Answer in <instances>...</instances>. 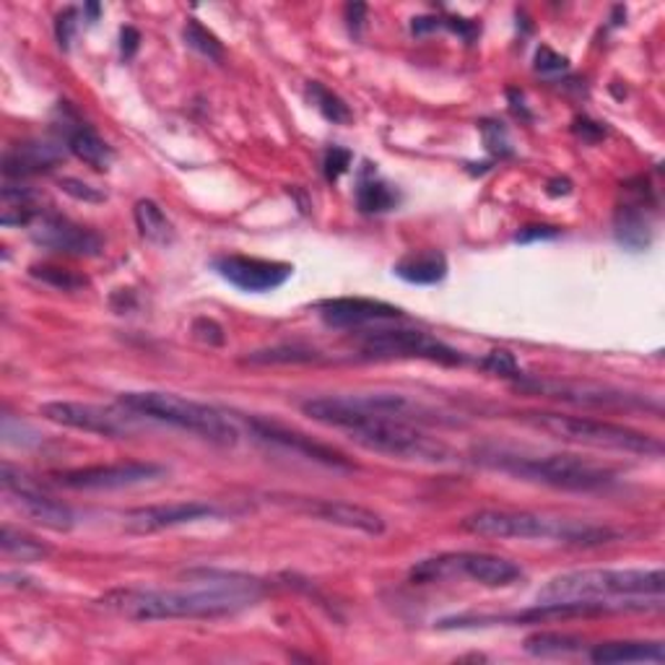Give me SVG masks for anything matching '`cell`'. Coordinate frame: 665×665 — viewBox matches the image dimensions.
I'll use <instances>...</instances> for the list:
<instances>
[{"mask_svg": "<svg viewBox=\"0 0 665 665\" xmlns=\"http://www.w3.org/2000/svg\"><path fill=\"white\" fill-rule=\"evenodd\" d=\"M395 276L405 284L432 286L448 276V257L440 250H421V253H409L393 265Z\"/></svg>", "mask_w": 665, "mask_h": 665, "instance_id": "obj_23", "label": "cell"}, {"mask_svg": "<svg viewBox=\"0 0 665 665\" xmlns=\"http://www.w3.org/2000/svg\"><path fill=\"white\" fill-rule=\"evenodd\" d=\"M0 549H3L6 559L19 561V565H35V561L50 557V546L11 526H3L0 530Z\"/></svg>", "mask_w": 665, "mask_h": 665, "instance_id": "obj_27", "label": "cell"}, {"mask_svg": "<svg viewBox=\"0 0 665 665\" xmlns=\"http://www.w3.org/2000/svg\"><path fill=\"white\" fill-rule=\"evenodd\" d=\"M117 403L138 413V417L183 429V432H190L211 444H218V448H234L239 440L237 424L224 411L208 403L190 401V398L159 393V390H140V393H123Z\"/></svg>", "mask_w": 665, "mask_h": 665, "instance_id": "obj_6", "label": "cell"}, {"mask_svg": "<svg viewBox=\"0 0 665 665\" xmlns=\"http://www.w3.org/2000/svg\"><path fill=\"white\" fill-rule=\"evenodd\" d=\"M183 588H117L99 598V606L130 622L218 619L255 606L265 596L257 577L224 569H193Z\"/></svg>", "mask_w": 665, "mask_h": 665, "instance_id": "obj_1", "label": "cell"}, {"mask_svg": "<svg viewBox=\"0 0 665 665\" xmlns=\"http://www.w3.org/2000/svg\"><path fill=\"white\" fill-rule=\"evenodd\" d=\"M62 146L52 140H23V144L8 146L3 154V175L8 179H23L31 175L50 172L62 162Z\"/></svg>", "mask_w": 665, "mask_h": 665, "instance_id": "obj_21", "label": "cell"}, {"mask_svg": "<svg viewBox=\"0 0 665 665\" xmlns=\"http://www.w3.org/2000/svg\"><path fill=\"white\" fill-rule=\"evenodd\" d=\"M78 29V11L76 8H66V11L58 13V21H55V37H58V45L62 50H68L70 42H74Z\"/></svg>", "mask_w": 665, "mask_h": 665, "instance_id": "obj_36", "label": "cell"}, {"mask_svg": "<svg viewBox=\"0 0 665 665\" xmlns=\"http://www.w3.org/2000/svg\"><path fill=\"white\" fill-rule=\"evenodd\" d=\"M359 354L364 359H378V362H388V359H421V362H434L444 366L463 364L466 359L458 349L448 346V343L434 339L424 331H405V327H380V331L364 333L359 339Z\"/></svg>", "mask_w": 665, "mask_h": 665, "instance_id": "obj_9", "label": "cell"}, {"mask_svg": "<svg viewBox=\"0 0 665 665\" xmlns=\"http://www.w3.org/2000/svg\"><path fill=\"white\" fill-rule=\"evenodd\" d=\"M307 94L312 99V105L317 107V113L325 117V120H331L333 125H346L351 123V109L346 101H343L339 94H333L331 89H325L320 81H310L307 86Z\"/></svg>", "mask_w": 665, "mask_h": 665, "instance_id": "obj_30", "label": "cell"}, {"mask_svg": "<svg viewBox=\"0 0 665 665\" xmlns=\"http://www.w3.org/2000/svg\"><path fill=\"white\" fill-rule=\"evenodd\" d=\"M323 167H325V177L331 179V183H335V179H339L343 172L351 167V151H346V148H339V146L327 148Z\"/></svg>", "mask_w": 665, "mask_h": 665, "instance_id": "obj_38", "label": "cell"}, {"mask_svg": "<svg viewBox=\"0 0 665 665\" xmlns=\"http://www.w3.org/2000/svg\"><path fill=\"white\" fill-rule=\"evenodd\" d=\"M665 575L653 569H577L538 590V604H593L614 612H658Z\"/></svg>", "mask_w": 665, "mask_h": 665, "instance_id": "obj_3", "label": "cell"}, {"mask_svg": "<svg viewBox=\"0 0 665 665\" xmlns=\"http://www.w3.org/2000/svg\"><path fill=\"white\" fill-rule=\"evenodd\" d=\"M222 510L208 502H172V505H148L136 507V510L125 512V528L130 534H159V530L190 526V522H201L208 518H218Z\"/></svg>", "mask_w": 665, "mask_h": 665, "instance_id": "obj_16", "label": "cell"}, {"mask_svg": "<svg viewBox=\"0 0 665 665\" xmlns=\"http://www.w3.org/2000/svg\"><path fill=\"white\" fill-rule=\"evenodd\" d=\"M476 460L515 479L565 491H598L616 481L608 466L573 452H526L510 448H479Z\"/></svg>", "mask_w": 665, "mask_h": 665, "instance_id": "obj_4", "label": "cell"}, {"mask_svg": "<svg viewBox=\"0 0 665 665\" xmlns=\"http://www.w3.org/2000/svg\"><path fill=\"white\" fill-rule=\"evenodd\" d=\"M442 27H444V21L440 19V16H419V19H413L411 31L417 37H424V35H429V31H437Z\"/></svg>", "mask_w": 665, "mask_h": 665, "instance_id": "obj_42", "label": "cell"}, {"mask_svg": "<svg viewBox=\"0 0 665 665\" xmlns=\"http://www.w3.org/2000/svg\"><path fill=\"white\" fill-rule=\"evenodd\" d=\"M627 193L632 198L616 208L614 232L619 245L632 250V253H643L653 242V193L645 179H639V187L629 183Z\"/></svg>", "mask_w": 665, "mask_h": 665, "instance_id": "obj_17", "label": "cell"}, {"mask_svg": "<svg viewBox=\"0 0 665 665\" xmlns=\"http://www.w3.org/2000/svg\"><path fill=\"white\" fill-rule=\"evenodd\" d=\"M250 427H253L257 440L276 444V448L292 450V452H296V456L315 460V463H323L327 468H341V471H354L356 468L346 456H343L341 450L331 448V444L312 440V437L302 434V432H294V429H289V427H281V424H276V421L253 419L250 421Z\"/></svg>", "mask_w": 665, "mask_h": 665, "instance_id": "obj_19", "label": "cell"}, {"mask_svg": "<svg viewBox=\"0 0 665 665\" xmlns=\"http://www.w3.org/2000/svg\"><path fill=\"white\" fill-rule=\"evenodd\" d=\"M590 661L598 665L614 663H665L663 643H645V639H627V643H604L590 651Z\"/></svg>", "mask_w": 665, "mask_h": 665, "instance_id": "obj_24", "label": "cell"}, {"mask_svg": "<svg viewBox=\"0 0 665 665\" xmlns=\"http://www.w3.org/2000/svg\"><path fill=\"white\" fill-rule=\"evenodd\" d=\"M84 11H86V13H89V16H91V19H97V16H99V6H97V3H89V6H86V8H84Z\"/></svg>", "mask_w": 665, "mask_h": 665, "instance_id": "obj_46", "label": "cell"}, {"mask_svg": "<svg viewBox=\"0 0 665 665\" xmlns=\"http://www.w3.org/2000/svg\"><path fill=\"white\" fill-rule=\"evenodd\" d=\"M58 185L62 193L70 195V198L84 201V203H105V198H107L105 193L97 190V187L89 183H81V179H76V177H62Z\"/></svg>", "mask_w": 665, "mask_h": 665, "instance_id": "obj_35", "label": "cell"}, {"mask_svg": "<svg viewBox=\"0 0 665 665\" xmlns=\"http://www.w3.org/2000/svg\"><path fill=\"white\" fill-rule=\"evenodd\" d=\"M536 70L538 74H561V70H567V58H561L551 50V47H538L536 52Z\"/></svg>", "mask_w": 665, "mask_h": 665, "instance_id": "obj_39", "label": "cell"}, {"mask_svg": "<svg viewBox=\"0 0 665 665\" xmlns=\"http://www.w3.org/2000/svg\"><path fill=\"white\" fill-rule=\"evenodd\" d=\"M167 476V468L148 460H125V463H107V466H86L74 468V471L58 473V483L74 491H115L130 489L140 483L159 481Z\"/></svg>", "mask_w": 665, "mask_h": 665, "instance_id": "obj_12", "label": "cell"}, {"mask_svg": "<svg viewBox=\"0 0 665 665\" xmlns=\"http://www.w3.org/2000/svg\"><path fill=\"white\" fill-rule=\"evenodd\" d=\"M450 577H468V580L483 585V588L499 590L518 585L526 573L512 559L497 557V554L483 551H460V554H440V557L419 561L411 569L413 583H434L450 580Z\"/></svg>", "mask_w": 665, "mask_h": 665, "instance_id": "obj_8", "label": "cell"}, {"mask_svg": "<svg viewBox=\"0 0 665 665\" xmlns=\"http://www.w3.org/2000/svg\"><path fill=\"white\" fill-rule=\"evenodd\" d=\"M183 37H185L187 47H193V50L201 52L203 58H208L211 62H224V45L218 42V37L214 35V31H208L201 21H195V19L187 21L183 29Z\"/></svg>", "mask_w": 665, "mask_h": 665, "instance_id": "obj_31", "label": "cell"}, {"mask_svg": "<svg viewBox=\"0 0 665 665\" xmlns=\"http://www.w3.org/2000/svg\"><path fill=\"white\" fill-rule=\"evenodd\" d=\"M585 647V639L567 632H536L526 639V653L538 658H557V655H573Z\"/></svg>", "mask_w": 665, "mask_h": 665, "instance_id": "obj_28", "label": "cell"}, {"mask_svg": "<svg viewBox=\"0 0 665 665\" xmlns=\"http://www.w3.org/2000/svg\"><path fill=\"white\" fill-rule=\"evenodd\" d=\"M481 130H483V138H487V146L491 148L495 154H510V144H507V136L505 130L499 128L497 123H481Z\"/></svg>", "mask_w": 665, "mask_h": 665, "instance_id": "obj_40", "label": "cell"}, {"mask_svg": "<svg viewBox=\"0 0 665 665\" xmlns=\"http://www.w3.org/2000/svg\"><path fill=\"white\" fill-rule=\"evenodd\" d=\"M31 239L35 245L52 250V253L70 257H97L105 250V242L89 226L70 222L60 214H42L31 224Z\"/></svg>", "mask_w": 665, "mask_h": 665, "instance_id": "obj_14", "label": "cell"}, {"mask_svg": "<svg viewBox=\"0 0 665 665\" xmlns=\"http://www.w3.org/2000/svg\"><path fill=\"white\" fill-rule=\"evenodd\" d=\"M356 203L364 214H385V211H393L398 206V193L378 177H364L359 183Z\"/></svg>", "mask_w": 665, "mask_h": 665, "instance_id": "obj_29", "label": "cell"}, {"mask_svg": "<svg viewBox=\"0 0 665 665\" xmlns=\"http://www.w3.org/2000/svg\"><path fill=\"white\" fill-rule=\"evenodd\" d=\"M0 201H3V208H0V224L3 226H31L42 216V211L37 208V193L23 185H6Z\"/></svg>", "mask_w": 665, "mask_h": 665, "instance_id": "obj_25", "label": "cell"}, {"mask_svg": "<svg viewBox=\"0 0 665 665\" xmlns=\"http://www.w3.org/2000/svg\"><path fill=\"white\" fill-rule=\"evenodd\" d=\"M463 530L481 538H520V541H559L569 546H600L619 538V530L596 522L546 518L526 510H479L463 520Z\"/></svg>", "mask_w": 665, "mask_h": 665, "instance_id": "obj_5", "label": "cell"}, {"mask_svg": "<svg viewBox=\"0 0 665 665\" xmlns=\"http://www.w3.org/2000/svg\"><path fill=\"white\" fill-rule=\"evenodd\" d=\"M133 216H136V226H138L140 237H144L146 242H151V245H159V247H167L175 242V226H172L167 214L159 208V203H154L148 198L138 201Z\"/></svg>", "mask_w": 665, "mask_h": 665, "instance_id": "obj_26", "label": "cell"}, {"mask_svg": "<svg viewBox=\"0 0 665 665\" xmlns=\"http://www.w3.org/2000/svg\"><path fill=\"white\" fill-rule=\"evenodd\" d=\"M518 388L528 393L554 398V401H567L575 405H598V409H627L637 401L635 395L619 393V390L590 385V382H561V380H518Z\"/></svg>", "mask_w": 665, "mask_h": 665, "instance_id": "obj_20", "label": "cell"}, {"mask_svg": "<svg viewBox=\"0 0 665 665\" xmlns=\"http://www.w3.org/2000/svg\"><path fill=\"white\" fill-rule=\"evenodd\" d=\"M39 417L52 421V424L76 429V432L109 437V440H123L138 432V413H133L125 405H97L78 401H50L39 405Z\"/></svg>", "mask_w": 665, "mask_h": 665, "instance_id": "obj_10", "label": "cell"}, {"mask_svg": "<svg viewBox=\"0 0 665 665\" xmlns=\"http://www.w3.org/2000/svg\"><path fill=\"white\" fill-rule=\"evenodd\" d=\"M138 42H140L138 29L125 27V29L120 31V47H123V55H125V58H133V55H136Z\"/></svg>", "mask_w": 665, "mask_h": 665, "instance_id": "obj_43", "label": "cell"}, {"mask_svg": "<svg viewBox=\"0 0 665 665\" xmlns=\"http://www.w3.org/2000/svg\"><path fill=\"white\" fill-rule=\"evenodd\" d=\"M481 370L489 372V374H497V378L520 380L518 359H515V354H510V351H507V349L489 351V354L481 359Z\"/></svg>", "mask_w": 665, "mask_h": 665, "instance_id": "obj_34", "label": "cell"}, {"mask_svg": "<svg viewBox=\"0 0 665 665\" xmlns=\"http://www.w3.org/2000/svg\"><path fill=\"white\" fill-rule=\"evenodd\" d=\"M276 505H284L289 510L307 515L327 522V526H339L349 530H362L366 536L385 534V520L374 510H366L362 505L343 502V499H317V497H296V495H273Z\"/></svg>", "mask_w": 665, "mask_h": 665, "instance_id": "obj_13", "label": "cell"}, {"mask_svg": "<svg viewBox=\"0 0 665 665\" xmlns=\"http://www.w3.org/2000/svg\"><path fill=\"white\" fill-rule=\"evenodd\" d=\"M364 16H366V6L364 3H349L346 6V21H349V29L354 31V35L362 31Z\"/></svg>", "mask_w": 665, "mask_h": 665, "instance_id": "obj_44", "label": "cell"}, {"mask_svg": "<svg viewBox=\"0 0 665 665\" xmlns=\"http://www.w3.org/2000/svg\"><path fill=\"white\" fill-rule=\"evenodd\" d=\"M304 417H310L317 424L339 429L359 448L378 452V456L411 460V463L440 466L450 463L452 450L440 437L427 434L417 424L382 417L364 405L356 403L354 395H325L310 398L302 403Z\"/></svg>", "mask_w": 665, "mask_h": 665, "instance_id": "obj_2", "label": "cell"}, {"mask_svg": "<svg viewBox=\"0 0 665 665\" xmlns=\"http://www.w3.org/2000/svg\"><path fill=\"white\" fill-rule=\"evenodd\" d=\"M214 268L226 284L250 294H265L276 292L292 278L294 268L289 263L278 261H263V257H247V255H224L216 257Z\"/></svg>", "mask_w": 665, "mask_h": 665, "instance_id": "obj_15", "label": "cell"}, {"mask_svg": "<svg viewBox=\"0 0 665 665\" xmlns=\"http://www.w3.org/2000/svg\"><path fill=\"white\" fill-rule=\"evenodd\" d=\"M526 424L549 432L557 440L583 444V448L629 452V456H663V442L658 437L639 432V429L614 424V421L590 419V417H567V413L551 411H528L520 413Z\"/></svg>", "mask_w": 665, "mask_h": 665, "instance_id": "obj_7", "label": "cell"}, {"mask_svg": "<svg viewBox=\"0 0 665 665\" xmlns=\"http://www.w3.org/2000/svg\"><path fill=\"white\" fill-rule=\"evenodd\" d=\"M193 333H195V339L198 341H203V343H208V346H222V343L226 341V335H224V327L216 323V320H211V317H198L193 323Z\"/></svg>", "mask_w": 665, "mask_h": 665, "instance_id": "obj_37", "label": "cell"}, {"mask_svg": "<svg viewBox=\"0 0 665 665\" xmlns=\"http://www.w3.org/2000/svg\"><path fill=\"white\" fill-rule=\"evenodd\" d=\"M245 362L250 364H304L317 362V351L300 349V346H276L265 351H253Z\"/></svg>", "mask_w": 665, "mask_h": 665, "instance_id": "obj_33", "label": "cell"}, {"mask_svg": "<svg viewBox=\"0 0 665 665\" xmlns=\"http://www.w3.org/2000/svg\"><path fill=\"white\" fill-rule=\"evenodd\" d=\"M31 276L47 286L58 289V292H84L89 286V278L70 268H60V265H35Z\"/></svg>", "mask_w": 665, "mask_h": 665, "instance_id": "obj_32", "label": "cell"}, {"mask_svg": "<svg viewBox=\"0 0 665 665\" xmlns=\"http://www.w3.org/2000/svg\"><path fill=\"white\" fill-rule=\"evenodd\" d=\"M66 148L94 172H107L115 162L113 146L97 130H91L89 125L78 120L66 128Z\"/></svg>", "mask_w": 665, "mask_h": 665, "instance_id": "obj_22", "label": "cell"}, {"mask_svg": "<svg viewBox=\"0 0 665 665\" xmlns=\"http://www.w3.org/2000/svg\"><path fill=\"white\" fill-rule=\"evenodd\" d=\"M317 315L327 327L339 331H356V327L390 323L401 320L403 312L393 304L380 300H364V296H339L317 304Z\"/></svg>", "mask_w": 665, "mask_h": 665, "instance_id": "obj_18", "label": "cell"}, {"mask_svg": "<svg viewBox=\"0 0 665 665\" xmlns=\"http://www.w3.org/2000/svg\"><path fill=\"white\" fill-rule=\"evenodd\" d=\"M575 133H577V136H583L585 140H598L606 130L600 128L598 123H590V120H585V117H583V120L575 123Z\"/></svg>", "mask_w": 665, "mask_h": 665, "instance_id": "obj_45", "label": "cell"}, {"mask_svg": "<svg viewBox=\"0 0 665 665\" xmlns=\"http://www.w3.org/2000/svg\"><path fill=\"white\" fill-rule=\"evenodd\" d=\"M0 483H3L6 497L11 499L21 510V515H27L35 526L55 530V534H68V530L76 526V515L68 505L45 495L27 473H21L19 468H13L11 463H3V468H0Z\"/></svg>", "mask_w": 665, "mask_h": 665, "instance_id": "obj_11", "label": "cell"}, {"mask_svg": "<svg viewBox=\"0 0 665 665\" xmlns=\"http://www.w3.org/2000/svg\"><path fill=\"white\" fill-rule=\"evenodd\" d=\"M554 237H559V229H554V226H526V229H520V234L515 239L534 242V239H554Z\"/></svg>", "mask_w": 665, "mask_h": 665, "instance_id": "obj_41", "label": "cell"}]
</instances>
